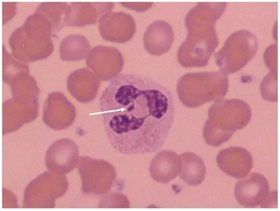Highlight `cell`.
Returning a JSON list of instances; mask_svg holds the SVG:
<instances>
[{"label": "cell", "mask_w": 280, "mask_h": 211, "mask_svg": "<svg viewBox=\"0 0 280 211\" xmlns=\"http://www.w3.org/2000/svg\"><path fill=\"white\" fill-rule=\"evenodd\" d=\"M227 3L198 2L185 18L187 35L177 53L179 63L185 68L207 65L219 40L215 25L225 11Z\"/></svg>", "instance_id": "7a4b0ae2"}, {"label": "cell", "mask_w": 280, "mask_h": 211, "mask_svg": "<svg viewBox=\"0 0 280 211\" xmlns=\"http://www.w3.org/2000/svg\"><path fill=\"white\" fill-rule=\"evenodd\" d=\"M173 40L171 25L165 20H157L146 29L143 36V45L150 54L160 55L169 51Z\"/></svg>", "instance_id": "5bb4252c"}, {"label": "cell", "mask_w": 280, "mask_h": 211, "mask_svg": "<svg viewBox=\"0 0 280 211\" xmlns=\"http://www.w3.org/2000/svg\"><path fill=\"white\" fill-rule=\"evenodd\" d=\"M77 145L68 138L55 141L48 148L45 156L47 168L59 173H67L73 170L78 162Z\"/></svg>", "instance_id": "8fae6325"}, {"label": "cell", "mask_w": 280, "mask_h": 211, "mask_svg": "<svg viewBox=\"0 0 280 211\" xmlns=\"http://www.w3.org/2000/svg\"><path fill=\"white\" fill-rule=\"evenodd\" d=\"M108 139L124 155L154 153L164 144L174 121L173 96L164 86L141 75L120 74L99 99Z\"/></svg>", "instance_id": "6da1fadb"}, {"label": "cell", "mask_w": 280, "mask_h": 211, "mask_svg": "<svg viewBox=\"0 0 280 211\" xmlns=\"http://www.w3.org/2000/svg\"><path fill=\"white\" fill-rule=\"evenodd\" d=\"M99 29L105 40L123 43L132 38L136 24L133 17L129 13L110 11L99 20Z\"/></svg>", "instance_id": "9c48e42d"}, {"label": "cell", "mask_w": 280, "mask_h": 211, "mask_svg": "<svg viewBox=\"0 0 280 211\" xmlns=\"http://www.w3.org/2000/svg\"><path fill=\"white\" fill-rule=\"evenodd\" d=\"M257 49L258 41L255 34L246 30H238L215 53L216 64L227 74L236 72L255 56Z\"/></svg>", "instance_id": "5b68a950"}, {"label": "cell", "mask_w": 280, "mask_h": 211, "mask_svg": "<svg viewBox=\"0 0 280 211\" xmlns=\"http://www.w3.org/2000/svg\"><path fill=\"white\" fill-rule=\"evenodd\" d=\"M76 115L75 107L60 92L50 93L43 106L42 120L55 130L67 128L74 122Z\"/></svg>", "instance_id": "ba28073f"}, {"label": "cell", "mask_w": 280, "mask_h": 211, "mask_svg": "<svg viewBox=\"0 0 280 211\" xmlns=\"http://www.w3.org/2000/svg\"><path fill=\"white\" fill-rule=\"evenodd\" d=\"M209 118L203 129V137L212 146L227 142L234 132L245 127L251 121L249 105L239 99H218L209 108Z\"/></svg>", "instance_id": "3957f363"}, {"label": "cell", "mask_w": 280, "mask_h": 211, "mask_svg": "<svg viewBox=\"0 0 280 211\" xmlns=\"http://www.w3.org/2000/svg\"><path fill=\"white\" fill-rule=\"evenodd\" d=\"M180 157L181 165L179 175L180 179L190 186H196L201 184L206 173L202 160L192 152H185Z\"/></svg>", "instance_id": "2e32d148"}, {"label": "cell", "mask_w": 280, "mask_h": 211, "mask_svg": "<svg viewBox=\"0 0 280 211\" xmlns=\"http://www.w3.org/2000/svg\"><path fill=\"white\" fill-rule=\"evenodd\" d=\"M227 73L221 70L187 73L178 80L176 91L181 102L196 108L224 97L228 89Z\"/></svg>", "instance_id": "277c9868"}, {"label": "cell", "mask_w": 280, "mask_h": 211, "mask_svg": "<svg viewBox=\"0 0 280 211\" xmlns=\"http://www.w3.org/2000/svg\"><path fill=\"white\" fill-rule=\"evenodd\" d=\"M181 165L180 157L176 153L170 150L161 151L150 162L149 174L155 182L167 183L179 174Z\"/></svg>", "instance_id": "9a60e30c"}, {"label": "cell", "mask_w": 280, "mask_h": 211, "mask_svg": "<svg viewBox=\"0 0 280 211\" xmlns=\"http://www.w3.org/2000/svg\"><path fill=\"white\" fill-rule=\"evenodd\" d=\"M217 164L224 173L236 179L245 178L253 166L251 154L241 147L223 149L217 156Z\"/></svg>", "instance_id": "7c38bea8"}, {"label": "cell", "mask_w": 280, "mask_h": 211, "mask_svg": "<svg viewBox=\"0 0 280 211\" xmlns=\"http://www.w3.org/2000/svg\"><path fill=\"white\" fill-rule=\"evenodd\" d=\"M90 45L87 39L78 35L76 42H65L60 45V56L65 61H78L85 59L89 53Z\"/></svg>", "instance_id": "e0dca14e"}, {"label": "cell", "mask_w": 280, "mask_h": 211, "mask_svg": "<svg viewBox=\"0 0 280 211\" xmlns=\"http://www.w3.org/2000/svg\"><path fill=\"white\" fill-rule=\"evenodd\" d=\"M100 85L99 78L86 68L75 70L67 79L68 91L81 103L93 101L97 95Z\"/></svg>", "instance_id": "4fadbf2b"}, {"label": "cell", "mask_w": 280, "mask_h": 211, "mask_svg": "<svg viewBox=\"0 0 280 211\" xmlns=\"http://www.w3.org/2000/svg\"><path fill=\"white\" fill-rule=\"evenodd\" d=\"M78 170L82 180L84 193L92 195L106 194L116 181L115 168L108 162L82 156Z\"/></svg>", "instance_id": "8992f818"}, {"label": "cell", "mask_w": 280, "mask_h": 211, "mask_svg": "<svg viewBox=\"0 0 280 211\" xmlns=\"http://www.w3.org/2000/svg\"><path fill=\"white\" fill-rule=\"evenodd\" d=\"M86 64L102 81H108L118 76L124 65V57L116 47L98 45L92 48Z\"/></svg>", "instance_id": "52a82bcc"}, {"label": "cell", "mask_w": 280, "mask_h": 211, "mask_svg": "<svg viewBox=\"0 0 280 211\" xmlns=\"http://www.w3.org/2000/svg\"><path fill=\"white\" fill-rule=\"evenodd\" d=\"M269 192L267 179L261 174L253 173L239 181L234 189L237 202L245 208H253L265 201Z\"/></svg>", "instance_id": "30bf717a"}]
</instances>
